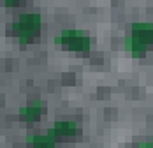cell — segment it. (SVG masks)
<instances>
[{
    "instance_id": "1",
    "label": "cell",
    "mask_w": 153,
    "mask_h": 148,
    "mask_svg": "<svg viewBox=\"0 0 153 148\" xmlns=\"http://www.w3.org/2000/svg\"><path fill=\"white\" fill-rule=\"evenodd\" d=\"M42 27V18L39 13H23L9 25V32L19 41V44L32 43Z\"/></svg>"
},
{
    "instance_id": "2",
    "label": "cell",
    "mask_w": 153,
    "mask_h": 148,
    "mask_svg": "<svg viewBox=\"0 0 153 148\" xmlns=\"http://www.w3.org/2000/svg\"><path fill=\"white\" fill-rule=\"evenodd\" d=\"M55 43L63 49L76 51V53H88L92 48V39L86 32L79 28H63L55 37Z\"/></svg>"
},
{
    "instance_id": "3",
    "label": "cell",
    "mask_w": 153,
    "mask_h": 148,
    "mask_svg": "<svg viewBox=\"0 0 153 148\" xmlns=\"http://www.w3.org/2000/svg\"><path fill=\"white\" fill-rule=\"evenodd\" d=\"M77 132H79V125H77L74 120H56L48 129V134L53 136L56 141L58 139H63V138H72Z\"/></svg>"
},
{
    "instance_id": "4",
    "label": "cell",
    "mask_w": 153,
    "mask_h": 148,
    "mask_svg": "<svg viewBox=\"0 0 153 148\" xmlns=\"http://www.w3.org/2000/svg\"><path fill=\"white\" fill-rule=\"evenodd\" d=\"M128 35H132L134 39H137L143 44H146V46L152 48L153 46V23H148V21H136V23H132Z\"/></svg>"
},
{
    "instance_id": "5",
    "label": "cell",
    "mask_w": 153,
    "mask_h": 148,
    "mask_svg": "<svg viewBox=\"0 0 153 148\" xmlns=\"http://www.w3.org/2000/svg\"><path fill=\"white\" fill-rule=\"evenodd\" d=\"M44 109H46V104L42 102L41 99H35V101H32L30 104H27V106L19 108L18 117L23 120V122H28V123H32V122H37V120L42 117Z\"/></svg>"
},
{
    "instance_id": "6",
    "label": "cell",
    "mask_w": 153,
    "mask_h": 148,
    "mask_svg": "<svg viewBox=\"0 0 153 148\" xmlns=\"http://www.w3.org/2000/svg\"><path fill=\"white\" fill-rule=\"evenodd\" d=\"M30 148H56V139L49 134H30L27 138Z\"/></svg>"
},
{
    "instance_id": "7",
    "label": "cell",
    "mask_w": 153,
    "mask_h": 148,
    "mask_svg": "<svg viewBox=\"0 0 153 148\" xmlns=\"http://www.w3.org/2000/svg\"><path fill=\"white\" fill-rule=\"evenodd\" d=\"M123 48H125L130 55H134V57H143V55H146L148 49H150V46L143 44L141 41L134 39L132 35H127V37L123 39Z\"/></svg>"
},
{
    "instance_id": "8",
    "label": "cell",
    "mask_w": 153,
    "mask_h": 148,
    "mask_svg": "<svg viewBox=\"0 0 153 148\" xmlns=\"http://www.w3.org/2000/svg\"><path fill=\"white\" fill-rule=\"evenodd\" d=\"M2 4H4L5 7H16V5L21 4V0H2Z\"/></svg>"
},
{
    "instance_id": "9",
    "label": "cell",
    "mask_w": 153,
    "mask_h": 148,
    "mask_svg": "<svg viewBox=\"0 0 153 148\" xmlns=\"http://www.w3.org/2000/svg\"><path fill=\"white\" fill-rule=\"evenodd\" d=\"M137 148H153V138L150 141H143V143H139Z\"/></svg>"
},
{
    "instance_id": "10",
    "label": "cell",
    "mask_w": 153,
    "mask_h": 148,
    "mask_svg": "<svg viewBox=\"0 0 153 148\" xmlns=\"http://www.w3.org/2000/svg\"><path fill=\"white\" fill-rule=\"evenodd\" d=\"M0 102H2V95H0Z\"/></svg>"
}]
</instances>
